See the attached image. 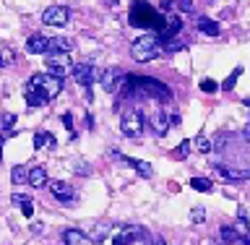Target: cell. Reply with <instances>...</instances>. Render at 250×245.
Masks as SVG:
<instances>
[{
	"label": "cell",
	"instance_id": "cell-19",
	"mask_svg": "<svg viewBox=\"0 0 250 245\" xmlns=\"http://www.w3.org/2000/svg\"><path fill=\"white\" fill-rule=\"evenodd\" d=\"M62 243H65V245H83L86 235L81 230H65V232H62Z\"/></svg>",
	"mask_w": 250,
	"mask_h": 245
},
{
	"label": "cell",
	"instance_id": "cell-18",
	"mask_svg": "<svg viewBox=\"0 0 250 245\" xmlns=\"http://www.w3.org/2000/svg\"><path fill=\"white\" fill-rule=\"evenodd\" d=\"M232 232L237 235V243H240L242 238H248V235H250V224H248V219H245V214H242V211H240V219L232 224Z\"/></svg>",
	"mask_w": 250,
	"mask_h": 245
},
{
	"label": "cell",
	"instance_id": "cell-37",
	"mask_svg": "<svg viewBox=\"0 0 250 245\" xmlns=\"http://www.w3.org/2000/svg\"><path fill=\"white\" fill-rule=\"evenodd\" d=\"M240 243H242V245H250V235H248V238H242Z\"/></svg>",
	"mask_w": 250,
	"mask_h": 245
},
{
	"label": "cell",
	"instance_id": "cell-1",
	"mask_svg": "<svg viewBox=\"0 0 250 245\" xmlns=\"http://www.w3.org/2000/svg\"><path fill=\"white\" fill-rule=\"evenodd\" d=\"M162 16L154 11L148 3H144V0H136L130 8V23L133 26H138V29H146V26H151L156 34H159V29H162Z\"/></svg>",
	"mask_w": 250,
	"mask_h": 245
},
{
	"label": "cell",
	"instance_id": "cell-27",
	"mask_svg": "<svg viewBox=\"0 0 250 245\" xmlns=\"http://www.w3.org/2000/svg\"><path fill=\"white\" fill-rule=\"evenodd\" d=\"M201 91H206V94H216V91H219V84L214 81V78H203V81H201Z\"/></svg>",
	"mask_w": 250,
	"mask_h": 245
},
{
	"label": "cell",
	"instance_id": "cell-11",
	"mask_svg": "<svg viewBox=\"0 0 250 245\" xmlns=\"http://www.w3.org/2000/svg\"><path fill=\"white\" fill-rule=\"evenodd\" d=\"M23 97H26V105L29 107H44L47 105V97L31 81H26V86H23Z\"/></svg>",
	"mask_w": 250,
	"mask_h": 245
},
{
	"label": "cell",
	"instance_id": "cell-34",
	"mask_svg": "<svg viewBox=\"0 0 250 245\" xmlns=\"http://www.w3.org/2000/svg\"><path fill=\"white\" fill-rule=\"evenodd\" d=\"M13 203L16 206H23V203H29V196L26 193H13Z\"/></svg>",
	"mask_w": 250,
	"mask_h": 245
},
{
	"label": "cell",
	"instance_id": "cell-8",
	"mask_svg": "<svg viewBox=\"0 0 250 245\" xmlns=\"http://www.w3.org/2000/svg\"><path fill=\"white\" fill-rule=\"evenodd\" d=\"M68 8L65 5H50L47 11L42 13V23L44 26H65L68 23Z\"/></svg>",
	"mask_w": 250,
	"mask_h": 245
},
{
	"label": "cell",
	"instance_id": "cell-4",
	"mask_svg": "<svg viewBox=\"0 0 250 245\" xmlns=\"http://www.w3.org/2000/svg\"><path fill=\"white\" fill-rule=\"evenodd\" d=\"M47 68H50V76L55 78H65L70 73V68H73V63H70L68 52H50L47 55Z\"/></svg>",
	"mask_w": 250,
	"mask_h": 245
},
{
	"label": "cell",
	"instance_id": "cell-21",
	"mask_svg": "<svg viewBox=\"0 0 250 245\" xmlns=\"http://www.w3.org/2000/svg\"><path fill=\"white\" fill-rule=\"evenodd\" d=\"M26 175H29V170H26V167H21V164H16V167L11 170V180H13L16 185L26 183Z\"/></svg>",
	"mask_w": 250,
	"mask_h": 245
},
{
	"label": "cell",
	"instance_id": "cell-22",
	"mask_svg": "<svg viewBox=\"0 0 250 245\" xmlns=\"http://www.w3.org/2000/svg\"><path fill=\"white\" fill-rule=\"evenodd\" d=\"M70 50V42H68V39H50V52H68ZM50 52H47V55H50Z\"/></svg>",
	"mask_w": 250,
	"mask_h": 245
},
{
	"label": "cell",
	"instance_id": "cell-14",
	"mask_svg": "<svg viewBox=\"0 0 250 245\" xmlns=\"http://www.w3.org/2000/svg\"><path fill=\"white\" fill-rule=\"evenodd\" d=\"M26 183H29L31 188H42V185H47V170H44V167H31L29 175H26Z\"/></svg>",
	"mask_w": 250,
	"mask_h": 245
},
{
	"label": "cell",
	"instance_id": "cell-38",
	"mask_svg": "<svg viewBox=\"0 0 250 245\" xmlns=\"http://www.w3.org/2000/svg\"><path fill=\"white\" fill-rule=\"evenodd\" d=\"M154 245H162V243H154Z\"/></svg>",
	"mask_w": 250,
	"mask_h": 245
},
{
	"label": "cell",
	"instance_id": "cell-33",
	"mask_svg": "<svg viewBox=\"0 0 250 245\" xmlns=\"http://www.w3.org/2000/svg\"><path fill=\"white\" fill-rule=\"evenodd\" d=\"M62 123H65V128H68V133H70V136H76V131H73V117H70V112H65V115H62Z\"/></svg>",
	"mask_w": 250,
	"mask_h": 245
},
{
	"label": "cell",
	"instance_id": "cell-2",
	"mask_svg": "<svg viewBox=\"0 0 250 245\" xmlns=\"http://www.w3.org/2000/svg\"><path fill=\"white\" fill-rule=\"evenodd\" d=\"M159 47H162L159 37H156V34H146V37H141V39L133 42L130 55H133V60H138V63H148V60H154L156 55H162Z\"/></svg>",
	"mask_w": 250,
	"mask_h": 245
},
{
	"label": "cell",
	"instance_id": "cell-20",
	"mask_svg": "<svg viewBox=\"0 0 250 245\" xmlns=\"http://www.w3.org/2000/svg\"><path fill=\"white\" fill-rule=\"evenodd\" d=\"M198 29L208 37H219V23L211 21V19H198Z\"/></svg>",
	"mask_w": 250,
	"mask_h": 245
},
{
	"label": "cell",
	"instance_id": "cell-16",
	"mask_svg": "<svg viewBox=\"0 0 250 245\" xmlns=\"http://www.w3.org/2000/svg\"><path fill=\"white\" fill-rule=\"evenodd\" d=\"M55 146V138L50 131H37L34 133V149H52Z\"/></svg>",
	"mask_w": 250,
	"mask_h": 245
},
{
	"label": "cell",
	"instance_id": "cell-32",
	"mask_svg": "<svg viewBox=\"0 0 250 245\" xmlns=\"http://www.w3.org/2000/svg\"><path fill=\"white\" fill-rule=\"evenodd\" d=\"M13 58H16V55L11 50H3V52H0V66H11Z\"/></svg>",
	"mask_w": 250,
	"mask_h": 245
},
{
	"label": "cell",
	"instance_id": "cell-13",
	"mask_svg": "<svg viewBox=\"0 0 250 245\" xmlns=\"http://www.w3.org/2000/svg\"><path fill=\"white\" fill-rule=\"evenodd\" d=\"M26 50H29L31 55H47V52H50V37H42V34L29 37Z\"/></svg>",
	"mask_w": 250,
	"mask_h": 245
},
{
	"label": "cell",
	"instance_id": "cell-3",
	"mask_svg": "<svg viewBox=\"0 0 250 245\" xmlns=\"http://www.w3.org/2000/svg\"><path fill=\"white\" fill-rule=\"evenodd\" d=\"M29 81H31L39 91L44 94L47 102L55 99V97L60 94V89H62V81H60V78H55V76H50V73H37V76H31Z\"/></svg>",
	"mask_w": 250,
	"mask_h": 245
},
{
	"label": "cell",
	"instance_id": "cell-35",
	"mask_svg": "<svg viewBox=\"0 0 250 245\" xmlns=\"http://www.w3.org/2000/svg\"><path fill=\"white\" fill-rule=\"evenodd\" d=\"M21 211H23V217H26V219H31V214H34V206H31V201H29V203H23Z\"/></svg>",
	"mask_w": 250,
	"mask_h": 245
},
{
	"label": "cell",
	"instance_id": "cell-10",
	"mask_svg": "<svg viewBox=\"0 0 250 245\" xmlns=\"http://www.w3.org/2000/svg\"><path fill=\"white\" fill-rule=\"evenodd\" d=\"M146 123L151 125V128L156 131V136H164V133L169 131V117H167V110H156L154 115L146 117Z\"/></svg>",
	"mask_w": 250,
	"mask_h": 245
},
{
	"label": "cell",
	"instance_id": "cell-30",
	"mask_svg": "<svg viewBox=\"0 0 250 245\" xmlns=\"http://www.w3.org/2000/svg\"><path fill=\"white\" fill-rule=\"evenodd\" d=\"M222 240L224 243H237V235L232 232V227H227V224L222 227Z\"/></svg>",
	"mask_w": 250,
	"mask_h": 245
},
{
	"label": "cell",
	"instance_id": "cell-5",
	"mask_svg": "<svg viewBox=\"0 0 250 245\" xmlns=\"http://www.w3.org/2000/svg\"><path fill=\"white\" fill-rule=\"evenodd\" d=\"M120 131H123V136H128V138H138L141 131H144V112H138V110L125 112L123 120H120Z\"/></svg>",
	"mask_w": 250,
	"mask_h": 245
},
{
	"label": "cell",
	"instance_id": "cell-36",
	"mask_svg": "<svg viewBox=\"0 0 250 245\" xmlns=\"http://www.w3.org/2000/svg\"><path fill=\"white\" fill-rule=\"evenodd\" d=\"M242 138H245V141H250V125H248L245 131H242Z\"/></svg>",
	"mask_w": 250,
	"mask_h": 245
},
{
	"label": "cell",
	"instance_id": "cell-28",
	"mask_svg": "<svg viewBox=\"0 0 250 245\" xmlns=\"http://www.w3.org/2000/svg\"><path fill=\"white\" fill-rule=\"evenodd\" d=\"M195 146H198V152H211V149H214V144H211V141L203 136V133H201L198 138H195Z\"/></svg>",
	"mask_w": 250,
	"mask_h": 245
},
{
	"label": "cell",
	"instance_id": "cell-23",
	"mask_svg": "<svg viewBox=\"0 0 250 245\" xmlns=\"http://www.w3.org/2000/svg\"><path fill=\"white\" fill-rule=\"evenodd\" d=\"M183 42H177V39H169V42H162V47H159V52H164V55H169V52H177V50H183Z\"/></svg>",
	"mask_w": 250,
	"mask_h": 245
},
{
	"label": "cell",
	"instance_id": "cell-9",
	"mask_svg": "<svg viewBox=\"0 0 250 245\" xmlns=\"http://www.w3.org/2000/svg\"><path fill=\"white\" fill-rule=\"evenodd\" d=\"M141 238H146V230L144 227H138V224H128V227H123V230H117V235L112 238V245H130V243H136Z\"/></svg>",
	"mask_w": 250,
	"mask_h": 245
},
{
	"label": "cell",
	"instance_id": "cell-12",
	"mask_svg": "<svg viewBox=\"0 0 250 245\" xmlns=\"http://www.w3.org/2000/svg\"><path fill=\"white\" fill-rule=\"evenodd\" d=\"M50 191H52V196L58 201H65V203H70L76 199V191L70 188L68 183H62V180H55V183H50Z\"/></svg>",
	"mask_w": 250,
	"mask_h": 245
},
{
	"label": "cell",
	"instance_id": "cell-15",
	"mask_svg": "<svg viewBox=\"0 0 250 245\" xmlns=\"http://www.w3.org/2000/svg\"><path fill=\"white\" fill-rule=\"evenodd\" d=\"M107 232H109V222H97L91 227V232L86 235V240H91V243H102L107 238Z\"/></svg>",
	"mask_w": 250,
	"mask_h": 245
},
{
	"label": "cell",
	"instance_id": "cell-31",
	"mask_svg": "<svg viewBox=\"0 0 250 245\" xmlns=\"http://www.w3.org/2000/svg\"><path fill=\"white\" fill-rule=\"evenodd\" d=\"M190 149H193L190 141H183V144L175 149V154H177V156H188V154H190Z\"/></svg>",
	"mask_w": 250,
	"mask_h": 245
},
{
	"label": "cell",
	"instance_id": "cell-7",
	"mask_svg": "<svg viewBox=\"0 0 250 245\" xmlns=\"http://www.w3.org/2000/svg\"><path fill=\"white\" fill-rule=\"evenodd\" d=\"M70 73H73L76 84L83 86V89H89V86L97 81V68H94L91 63H78V66L70 68Z\"/></svg>",
	"mask_w": 250,
	"mask_h": 245
},
{
	"label": "cell",
	"instance_id": "cell-25",
	"mask_svg": "<svg viewBox=\"0 0 250 245\" xmlns=\"http://www.w3.org/2000/svg\"><path fill=\"white\" fill-rule=\"evenodd\" d=\"M190 185L195 188V191H203V193H208V191H211V180H206V178H193V180H190Z\"/></svg>",
	"mask_w": 250,
	"mask_h": 245
},
{
	"label": "cell",
	"instance_id": "cell-6",
	"mask_svg": "<svg viewBox=\"0 0 250 245\" xmlns=\"http://www.w3.org/2000/svg\"><path fill=\"white\" fill-rule=\"evenodd\" d=\"M125 78H128V73H123L120 68H104V73L99 76V81H102V86H104V91L115 94V91L123 89Z\"/></svg>",
	"mask_w": 250,
	"mask_h": 245
},
{
	"label": "cell",
	"instance_id": "cell-29",
	"mask_svg": "<svg viewBox=\"0 0 250 245\" xmlns=\"http://www.w3.org/2000/svg\"><path fill=\"white\" fill-rule=\"evenodd\" d=\"M190 219H193V224H201V222H206V211H203L201 206H195L190 211Z\"/></svg>",
	"mask_w": 250,
	"mask_h": 245
},
{
	"label": "cell",
	"instance_id": "cell-17",
	"mask_svg": "<svg viewBox=\"0 0 250 245\" xmlns=\"http://www.w3.org/2000/svg\"><path fill=\"white\" fill-rule=\"evenodd\" d=\"M120 159L125 164H130V167H136L138 170V175H144V178H151L154 175V167L148 162H138V159H128V156H120Z\"/></svg>",
	"mask_w": 250,
	"mask_h": 245
},
{
	"label": "cell",
	"instance_id": "cell-26",
	"mask_svg": "<svg viewBox=\"0 0 250 245\" xmlns=\"http://www.w3.org/2000/svg\"><path fill=\"white\" fill-rule=\"evenodd\" d=\"M240 76H242V68H234V70H232V76H227V81H224L222 86H224L227 91L234 89V84H237V78H240Z\"/></svg>",
	"mask_w": 250,
	"mask_h": 245
},
{
	"label": "cell",
	"instance_id": "cell-24",
	"mask_svg": "<svg viewBox=\"0 0 250 245\" xmlns=\"http://www.w3.org/2000/svg\"><path fill=\"white\" fill-rule=\"evenodd\" d=\"M13 125H16V115L13 112H5L3 117H0V131H3V133H11Z\"/></svg>",
	"mask_w": 250,
	"mask_h": 245
}]
</instances>
